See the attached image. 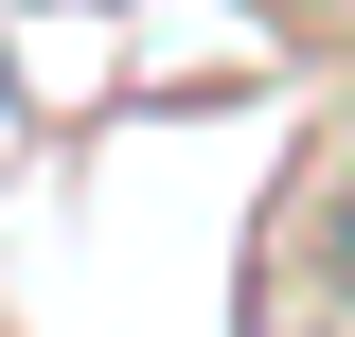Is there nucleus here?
<instances>
[{
  "mask_svg": "<svg viewBox=\"0 0 355 337\" xmlns=\"http://www.w3.org/2000/svg\"><path fill=\"white\" fill-rule=\"evenodd\" d=\"M320 302H338V320H355V196L320 213Z\"/></svg>",
  "mask_w": 355,
  "mask_h": 337,
  "instance_id": "nucleus-1",
  "label": "nucleus"
},
{
  "mask_svg": "<svg viewBox=\"0 0 355 337\" xmlns=\"http://www.w3.org/2000/svg\"><path fill=\"white\" fill-rule=\"evenodd\" d=\"M266 18H355V0H266Z\"/></svg>",
  "mask_w": 355,
  "mask_h": 337,
  "instance_id": "nucleus-2",
  "label": "nucleus"
}]
</instances>
